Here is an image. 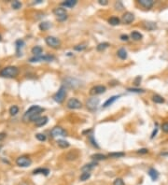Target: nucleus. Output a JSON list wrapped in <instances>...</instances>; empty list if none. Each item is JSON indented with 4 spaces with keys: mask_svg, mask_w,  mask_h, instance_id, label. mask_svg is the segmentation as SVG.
<instances>
[{
    "mask_svg": "<svg viewBox=\"0 0 168 185\" xmlns=\"http://www.w3.org/2000/svg\"><path fill=\"white\" fill-rule=\"evenodd\" d=\"M108 156L111 157V158H121L123 156H125V153L122 152H111L108 154Z\"/></svg>",
    "mask_w": 168,
    "mask_h": 185,
    "instance_id": "nucleus-31",
    "label": "nucleus"
},
{
    "mask_svg": "<svg viewBox=\"0 0 168 185\" xmlns=\"http://www.w3.org/2000/svg\"><path fill=\"white\" fill-rule=\"evenodd\" d=\"M63 82H65V85L63 86H65L66 88H70V89H76L80 85V81H78L76 79H73V78H66L63 80Z\"/></svg>",
    "mask_w": 168,
    "mask_h": 185,
    "instance_id": "nucleus-9",
    "label": "nucleus"
},
{
    "mask_svg": "<svg viewBox=\"0 0 168 185\" xmlns=\"http://www.w3.org/2000/svg\"><path fill=\"white\" fill-rule=\"evenodd\" d=\"M42 111H44V108L42 107H40V106H37V105L31 106V107L24 112V116H22V121H24V123H30V122L35 123L36 121L39 118V114Z\"/></svg>",
    "mask_w": 168,
    "mask_h": 185,
    "instance_id": "nucleus-1",
    "label": "nucleus"
},
{
    "mask_svg": "<svg viewBox=\"0 0 168 185\" xmlns=\"http://www.w3.org/2000/svg\"><path fill=\"white\" fill-rule=\"evenodd\" d=\"M119 98V96H113L109 97V98H108V99L103 104V108H107V107H109V106H111L112 104H113L116 100H118Z\"/></svg>",
    "mask_w": 168,
    "mask_h": 185,
    "instance_id": "nucleus-19",
    "label": "nucleus"
},
{
    "mask_svg": "<svg viewBox=\"0 0 168 185\" xmlns=\"http://www.w3.org/2000/svg\"><path fill=\"white\" fill-rule=\"evenodd\" d=\"M134 21V15L130 11H126L121 16V22L124 24H130Z\"/></svg>",
    "mask_w": 168,
    "mask_h": 185,
    "instance_id": "nucleus-13",
    "label": "nucleus"
},
{
    "mask_svg": "<svg viewBox=\"0 0 168 185\" xmlns=\"http://www.w3.org/2000/svg\"><path fill=\"white\" fill-rule=\"evenodd\" d=\"M148 149H140V150H137V153H140V154H146V153H148Z\"/></svg>",
    "mask_w": 168,
    "mask_h": 185,
    "instance_id": "nucleus-43",
    "label": "nucleus"
},
{
    "mask_svg": "<svg viewBox=\"0 0 168 185\" xmlns=\"http://www.w3.org/2000/svg\"><path fill=\"white\" fill-rule=\"evenodd\" d=\"M6 137V135L4 134V133H0V141H2L4 138H5Z\"/></svg>",
    "mask_w": 168,
    "mask_h": 185,
    "instance_id": "nucleus-47",
    "label": "nucleus"
},
{
    "mask_svg": "<svg viewBox=\"0 0 168 185\" xmlns=\"http://www.w3.org/2000/svg\"><path fill=\"white\" fill-rule=\"evenodd\" d=\"M1 40H2V37H1V36H0V41H1Z\"/></svg>",
    "mask_w": 168,
    "mask_h": 185,
    "instance_id": "nucleus-48",
    "label": "nucleus"
},
{
    "mask_svg": "<svg viewBox=\"0 0 168 185\" xmlns=\"http://www.w3.org/2000/svg\"><path fill=\"white\" fill-rule=\"evenodd\" d=\"M19 72H20V71H19L18 67L13 66H9L0 70V77L7 78V79H13L18 76Z\"/></svg>",
    "mask_w": 168,
    "mask_h": 185,
    "instance_id": "nucleus-2",
    "label": "nucleus"
},
{
    "mask_svg": "<svg viewBox=\"0 0 168 185\" xmlns=\"http://www.w3.org/2000/svg\"><path fill=\"white\" fill-rule=\"evenodd\" d=\"M108 47H109V43H107V42H102V43H99L98 45H97L96 50L98 51V52H103V51L106 50V49H107Z\"/></svg>",
    "mask_w": 168,
    "mask_h": 185,
    "instance_id": "nucleus-30",
    "label": "nucleus"
},
{
    "mask_svg": "<svg viewBox=\"0 0 168 185\" xmlns=\"http://www.w3.org/2000/svg\"><path fill=\"white\" fill-rule=\"evenodd\" d=\"M53 13L59 22H65L67 19V12L65 7H55L53 9Z\"/></svg>",
    "mask_w": 168,
    "mask_h": 185,
    "instance_id": "nucleus-5",
    "label": "nucleus"
},
{
    "mask_svg": "<svg viewBox=\"0 0 168 185\" xmlns=\"http://www.w3.org/2000/svg\"><path fill=\"white\" fill-rule=\"evenodd\" d=\"M48 117L46 116H43V117H39L38 119H37L36 122H35V124H36V126L37 127H41V126H44L45 124H46L48 123Z\"/></svg>",
    "mask_w": 168,
    "mask_h": 185,
    "instance_id": "nucleus-17",
    "label": "nucleus"
},
{
    "mask_svg": "<svg viewBox=\"0 0 168 185\" xmlns=\"http://www.w3.org/2000/svg\"><path fill=\"white\" fill-rule=\"evenodd\" d=\"M16 165L21 167H28L32 165V160L27 155H22L16 159Z\"/></svg>",
    "mask_w": 168,
    "mask_h": 185,
    "instance_id": "nucleus-4",
    "label": "nucleus"
},
{
    "mask_svg": "<svg viewBox=\"0 0 168 185\" xmlns=\"http://www.w3.org/2000/svg\"><path fill=\"white\" fill-rule=\"evenodd\" d=\"M51 136L52 138H58V137H63V138H65L67 136V132L65 130V129H63L62 127H60V126H56L54 128H52V129L51 130Z\"/></svg>",
    "mask_w": 168,
    "mask_h": 185,
    "instance_id": "nucleus-10",
    "label": "nucleus"
},
{
    "mask_svg": "<svg viewBox=\"0 0 168 185\" xmlns=\"http://www.w3.org/2000/svg\"><path fill=\"white\" fill-rule=\"evenodd\" d=\"M114 7H115V9H117V10H119V11L124 9V6H123L122 2H121V1H117V2H116L115 5H114Z\"/></svg>",
    "mask_w": 168,
    "mask_h": 185,
    "instance_id": "nucleus-38",
    "label": "nucleus"
},
{
    "mask_svg": "<svg viewBox=\"0 0 168 185\" xmlns=\"http://www.w3.org/2000/svg\"><path fill=\"white\" fill-rule=\"evenodd\" d=\"M98 3L101 6H107L108 4V1L107 0H98Z\"/></svg>",
    "mask_w": 168,
    "mask_h": 185,
    "instance_id": "nucleus-44",
    "label": "nucleus"
},
{
    "mask_svg": "<svg viewBox=\"0 0 168 185\" xmlns=\"http://www.w3.org/2000/svg\"><path fill=\"white\" fill-rule=\"evenodd\" d=\"M113 185H125L124 182H123V180L121 179V178H117L113 182Z\"/></svg>",
    "mask_w": 168,
    "mask_h": 185,
    "instance_id": "nucleus-41",
    "label": "nucleus"
},
{
    "mask_svg": "<svg viewBox=\"0 0 168 185\" xmlns=\"http://www.w3.org/2000/svg\"><path fill=\"white\" fill-rule=\"evenodd\" d=\"M162 130L164 133H168V123H163L162 124Z\"/></svg>",
    "mask_w": 168,
    "mask_h": 185,
    "instance_id": "nucleus-42",
    "label": "nucleus"
},
{
    "mask_svg": "<svg viewBox=\"0 0 168 185\" xmlns=\"http://www.w3.org/2000/svg\"><path fill=\"white\" fill-rule=\"evenodd\" d=\"M55 57L53 55H40V56H33L29 59L30 63H37V62H51Z\"/></svg>",
    "mask_w": 168,
    "mask_h": 185,
    "instance_id": "nucleus-8",
    "label": "nucleus"
},
{
    "mask_svg": "<svg viewBox=\"0 0 168 185\" xmlns=\"http://www.w3.org/2000/svg\"><path fill=\"white\" fill-rule=\"evenodd\" d=\"M127 91L130 93H134V94H143L145 93L144 89H139V88H128Z\"/></svg>",
    "mask_w": 168,
    "mask_h": 185,
    "instance_id": "nucleus-35",
    "label": "nucleus"
},
{
    "mask_svg": "<svg viewBox=\"0 0 168 185\" xmlns=\"http://www.w3.org/2000/svg\"><path fill=\"white\" fill-rule=\"evenodd\" d=\"M31 52L34 54V56H40V55H42L43 49L40 46H35V47L32 48Z\"/></svg>",
    "mask_w": 168,
    "mask_h": 185,
    "instance_id": "nucleus-22",
    "label": "nucleus"
},
{
    "mask_svg": "<svg viewBox=\"0 0 168 185\" xmlns=\"http://www.w3.org/2000/svg\"><path fill=\"white\" fill-rule=\"evenodd\" d=\"M78 4L77 0H65L61 3V5L65 7H74Z\"/></svg>",
    "mask_w": 168,
    "mask_h": 185,
    "instance_id": "nucleus-21",
    "label": "nucleus"
},
{
    "mask_svg": "<svg viewBox=\"0 0 168 185\" xmlns=\"http://www.w3.org/2000/svg\"><path fill=\"white\" fill-rule=\"evenodd\" d=\"M66 107L70 109H78L82 108V103L78 99H77V98H70V99L67 101Z\"/></svg>",
    "mask_w": 168,
    "mask_h": 185,
    "instance_id": "nucleus-11",
    "label": "nucleus"
},
{
    "mask_svg": "<svg viewBox=\"0 0 168 185\" xmlns=\"http://www.w3.org/2000/svg\"><path fill=\"white\" fill-rule=\"evenodd\" d=\"M36 138L37 140H39V141H45V140L47 139L46 136H45L44 134H41V133L36 134Z\"/></svg>",
    "mask_w": 168,
    "mask_h": 185,
    "instance_id": "nucleus-39",
    "label": "nucleus"
},
{
    "mask_svg": "<svg viewBox=\"0 0 168 185\" xmlns=\"http://www.w3.org/2000/svg\"><path fill=\"white\" fill-rule=\"evenodd\" d=\"M90 178H91V173L83 172L80 177V180H81V182H86V180H88Z\"/></svg>",
    "mask_w": 168,
    "mask_h": 185,
    "instance_id": "nucleus-34",
    "label": "nucleus"
},
{
    "mask_svg": "<svg viewBox=\"0 0 168 185\" xmlns=\"http://www.w3.org/2000/svg\"><path fill=\"white\" fill-rule=\"evenodd\" d=\"M100 104V99L96 96H92L90 97L89 99L86 102V107L89 109V110H95V109L98 108V106Z\"/></svg>",
    "mask_w": 168,
    "mask_h": 185,
    "instance_id": "nucleus-7",
    "label": "nucleus"
},
{
    "mask_svg": "<svg viewBox=\"0 0 168 185\" xmlns=\"http://www.w3.org/2000/svg\"><path fill=\"white\" fill-rule=\"evenodd\" d=\"M97 165L96 162H92V163H90V164H86L84 165L83 167H81V171L82 172H90L91 170H92L93 168Z\"/></svg>",
    "mask_w": 168,
    "mask_h": 185,
    "instance_id": "nucleus-16",
    "label": "nucleus"
},
{
    "mask_svg": "<svg viewBox=\"0 0 168 185\" xmlns=\"http://www.w3.org/2000/svg\"><path fill=\"white\" fill-rule=\"evenodd\" d=\"M66 87L65 86L62 85L61 87L59 88L58 92L56 93L53 96V100L58 104H62L63 101H65V97H66Z\"/></svg>",
    "mask_w": 168,
    "mask_h": 185,
    "instance_id": "nucleus-3",
    "label": "nucleus"
},
{
    "mask_svg": "<svg viewBox=\"0 0 168 185\" xmlns=\"http://www.w3.org/2000/svg\"><path fill=\"white\" fill-rule=\"evenodd\" d=\"M157 132H158V128H157V127H156V128H155V129H154V130H153V132H152V134H151V137H150L151 138H154V137H155V136H156V134H157Z\"/></svg>",
    "mask_w": 168,
    "mask_h": 185,
    "instance_id": "nucleus-46",
    "label": "nucleus"
},
{
    "mask_svg": "<svg viewBox=\"0 0 168 185\" xmlns=\"http://www.w3.org/2000/svg\"><path fill=\"white\" fill-rule=\"evenodd\" d=\"M119 37H121V39L122 41H128L129 40V37L127 36V35H121Z\"/></svg>",
    "mask_w": 168,
    "mask_h": 185,
    "instance_id": "nucleus-45",
    "label": "nucleus"
},
{
    "mask_svg": "<svg viewBox=\"0 0 168 185\" xmlns=\"http://www.w3.org/2000/svg\"><path fill=\"white\" fill-rule=\"evenodd\" d=\"M50 27H51V24L48 22H43L39 24V29L41 31H46V30H48Z\"/></svg>",
    "mask_w": 168,
    "mask_h": 185,
    "instance_id": "nucleus-32",
    "label": "nucleus"
},
{
    "mask_svg": "<svg viewBox=\"0 0 168 185\" xmlns=\"http://www.w3.org/2000/svg\"><path fill=\"white\" fill-rule=\"evenodd\" d=\"M88 138H89V141L91 142V144L94 147V148H96V149H99L100 147H99V145L97 144V142L95 141V139H94V137H93L92 135H88Z\"/></svg>",
    "mask_w": 168,
    "mask_h": 185,
    "instance_id": "nucleus-33",
    "label": "nucleus"
},
{
    "mask_svg": "<svg viewBox=\"0 0 168 185\" xmlns=\"http://www.w3.org/2000/svg\"><path fill=\"white\" fill-rule=\"evenodd\" d=\"M33 174L34 175H37V174H42L44 176H48L50 174V170H49L48 168H43V167H38L35 169V170L33 171Z\"/></svg>",
    "mask_w": 168,
    "mask_h": 185,
    "instance_id": "nucleus-18",
    "label": "nucleus"
},
{
    "mask_svg": "<svg viewBox=\"0 0 168 185\" xmlns=\"http://www.w3.org/2000/svg\"><path fill=\"white\" fill-rule=\"evenodd\" d=\"M107 91V87L104 85H96V86H93V87L90 90V94L92 96H98V94H102L105 92Z\"/></svg>",
    "mask_w": 168,
    "mask_h": 185,
    "instance_id": "nucleus-12",
    "label": "nucleus"
},
{
    "mask_svg": "<svg viewBox=\"0 0 168 185\" xmlns=\"http://www.w3.org/2000/svg\"><path fill=\"white\" fill-rule=\"evenodd\" d=\"M11 7H12V9H19L22 7V3L20 1H18V0H15V1L11 3Z\"/></svg>",
    "mask_w": 168,
    "mask_h": 185,
    "instance_id": "nucleus-37",
    "label": "nucleus"
},
{
    "mask_svg": "<svg viewBox=\"0 0 168 185\" xmlns=\"http://www.w3.org/2000/svg\"><path fill=\"white\" fill-rule=\"evenodd\" d=\"M19 112V108L17 107V106H11L10 108H9V114L11 116H15L17 114V113Z\"/></svg>",
    "mask_w": 168,
    "mask_h": 185,
    "instance_id": "nucleus-36",
    "label": "nucleus"
},
{
    "mask_svg": "<svg viewBox=\"0 0 168 185\" xmlns=\"http://www.w3.org/2000/svg\"><path fill=\"white\" fill-rule=\"evenodd\" d=\"M86 49V45L84 44H80V45H77V46L74 47V50L75 51H78V52H81Z\"/></svg>",
    "mask_w": 168,
    "mask_h": 185,
    "instance_id": "nucleus-40",
    "label": "nucleus"
},
{
    "mask_svg": "<svg viewBox=\"0 0 168 185\" xmlns=\"http://www.w3.org/2000/svg\"><path fill=\"white\" fill-rule=\"evenodd\" d=\"M152 101L156 104H163L164 103V98L163 96H159V94H155V96H152Z\"/></svg>",
    "mask_w": 168,
    "mask_h": 185,
    "instance_id": "nucleus-29",
    "label": "nucleus"
},
{
    "mask_svg": "<svg viewBox=\"0 0 168 185\" xmlns=\"http://www.w3.org/2000/svg\"><path fill=\"white\" fill-rule=\"evenodd\" d=\"M117 55H118V57L119 59H121V60H125L127 59V56H128V54H127V52L125 49H123V48H121L119 50H118L117 52Z\"/></svg>",
    "mask_w": 168,
    "mask_h": 185,
    "instance_id": "nucleus-23",
    "label": "nucleus"
},
{
    "mask_svg": "<svg viewBox=\"0 0 168 185\" xmlns=\"http://www.w3.org/2000/svg\"><path fill=\"white\" fill-rule=\"evenodd\" d=\"M131 37H132L134 40L138 41V40H141L142 39H143V35H142L141 33L137 32V31H133L132 33H131Z\"/></svg>",
    "mask_w": 168,
    "mask_h": 185,
    "instance_id": "nucleus-27",
    "label": "nucleus"
},
{
    "mask_svg": "<svg viewBox=\"0 0 168 185\" xmlns=\"http://www.w3.org/2000/svg\"><path fill=\"white\" fill-rule=\"evenodd\" d=\"M144 26L146 29L149 30V31H152V30H155L157 28L156 22H146L144 24Z\"/></svg>",
    "mask_w": 168,
    "mask_h": 185,
    "instance_id": "nucleus-25",
    "label": "nucleus"
},
{
    "mask_svg": "<svg viewBox=\"0 0 168 185\" xmlns=\"http://www.w3.org/2000/svg\"><path fill=\"white\" fill-rule=\"evenodd\" d=\"M57 144H58V146L60 147V148H62V149H66V148H68V147L70 146L69 142L65 140V139H58Z\"/></svg>",
    "mask_w": 168,
    "mask_h": 185,
    "instance_id": "nucleus-28",
    "label": "nucleus"
},
{
    "mask_svg": "<svg viewBox=\"0 0 168 185\" xmlns=\"http://www.w3.org/2000/svg\"><path fill=\"white\" fill-rule=\"evenodd\" d=\"M45 42H46V44L49 47H51L52 49H58L60 46H61V41H60V39L55 37H52V36L46 37Z\"/></svg>",
    "mask_w": 168,
    "mask_h": 185,
    "instance_id": "nucleus-6",
    "label": "nucleus"
},
{
    "mask_svg": "<svg viewBox=\"0 0 168 185\" xmlns=\"http://www.w3.org/2000/svg\"><path fill=\"white\" fill-rule=\"evenodd\" d=\"M137 3L139 4L141 7H143L147 9H150L153 7V5H154V1H153V0H139V1H137Z\"/></svg>",
    "mask_w": 168,
    "mask_h": 185,
    "instance_id": "nucleus-14",
    "label": "nucleus"
},
{
    "mask_svg": "<svg viewBox=\"0 0 168 185\" xmlns=\"http://www.w3.org/2000/svg\"><path fill=\"white\" fill-rule=\"evenodd\" d=\"M15 45H16L17 56H21L22 55V49L24 48V41L22 39H18L16 42H15Z\"/></svg>",
    "mask_w": 168,
    "mask_h": 185,
    "instance_id": "nucleus-15",
    "label": "nucleus"
},
{
    "mask_svg": "<svg viewBox=\"0 0 168 185\" xmlns=\"http://www.w3.org/2000/svg\"><path fill=\"white\" fill-rule=\"evenodd\" d=\"M148 176L150 177L152 180H154V182H155V180H158V178H159V172L157 171L155 168H152V167L149 168V170H148Z\"/></svg>",
    "mask_w": 168,
    "mask_h": 185,
    "instance_id": "nucleus-20",
    "label": "nucleus"
},
{
    "mask_svg": "<svg viewBox=\"0 0 168 185\" xmlns=\"http://www.w3.org/2000/svg\"><path fill=\"white\" fill-rule=\"evenodd\" d=\"M108 24H111V25H119L121 24V20H119V18H118L117 16H112L108 19Z\"/></svg>",
    "mask_w": 168,
    "mask_h": 185,
    "instance_id": "nucleus-24",
    "label": "nucleus"
},
{
    "mask_svg": "<svg viewBox=\"0 0 168 185\" xmlns=\"http://www.w3.org/2000/svg\"><path fill=\"white\" fill-rule=\"evenodd\" d=\"M91 158L95 161H102V160H106L107 156L103 153H94L91 156Z\"/></svg>",
    "mask_w": 168,
    "mask_h": 185,
    "instance_id": "nucleus-26",
    "label": "nucleus"
}]
</instances>
